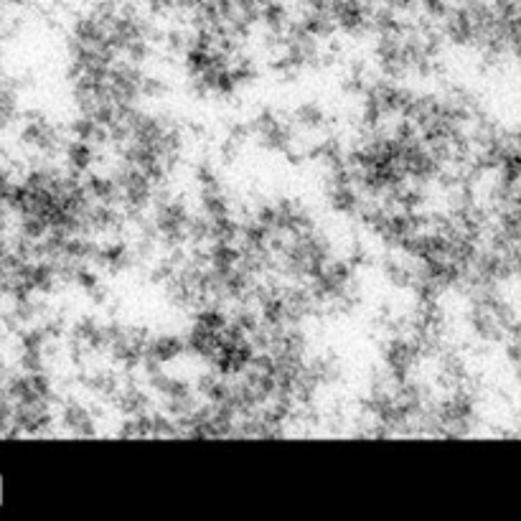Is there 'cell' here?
Returning <instances> with one entry per match:
<instances>
[{"label":"cell","mask_w":521,"mask_h":521,"mask_svg":"<svg viewBox=\"0 0 521 521\" xmlns=\"http://www.w3.org/2000/svg\"><path fill=\"white\" fill-rule=\"evenodd\" d=\"M59 420L64 422L67 433L77 435V438H89V435L97 433V420L95 415H92V410L77 400L67 402V405L61 407Z\"/></svg>","instance_id":"obj_1"}]
</instances>
